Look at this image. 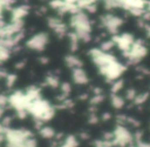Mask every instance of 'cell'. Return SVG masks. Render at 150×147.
<instances>
[{
	"instance_id": "obj_22",
	"label": "cell",
	"mask_w": 150,
	"mask_h": 147,
	"mask_svg": "<svg viewBox=\"0 0 150 147\" xmlns=\"http://www.w3.org/2000/svg\"><path fill=\"white\" fill-rule=\"evenodd\" d=\"M67 37H68V39H69V48H70L71 52H76L78 46H79V42H80L79 38L77 37V35L73 31L68 32Z\"/></svg>"
},
{
	"instance_id": "obj_34",
	"label": "cell",
	"mask_w": 150,
	"mask_h": 147,
	"mask_svg": "<svg viewBox=\"0 0 150 147\" xmlns=\"http://www.w3.org/2000/svg\"><path fill=\"white\" fill-rule=\"evenodd\" d=\"M136 96H137V92H136L135 89H129L125 91V98L127 100H129V101H134Z\"/></svg>"
},
{
	"instance_id": "obj_41",
	"label": "cell",
	"mask_w": 150,
	"mask_h": 147,
	"mask_svg": "<svg viewBox=\"0 0 150 147\" xmlns=\"http://www.w3.org/2000/svg\"><path fill=\"white\" fill-rule=\"evenodd\" d=\"M43 1H45V0H43Z\"/></svg>"
},
{
	"instance_id": "obj_4",
	"label": "cell",
	"mask_w": 150,
	"mask_h": 147,
	"mask_svg": "<svg viewBox=\"0 0 150 147\" xmlns=\"http://www.w3.org/2000/svg\"><path fill=\"white\" fill-rule=\"evenodd\" d=\"M30 105L24 91H15L8 96V106H11L17 113L19 118H25L28 115V107Z\"/></svg>"
},
{
	"instance_id": "obj_15",
	"label": "cell",
	"mask_w": 150,
	"mask_h": 147,
	"mask_svg": "<svg viewBox=\"0 0 150 147\" xmlns=\"http://www.w3.org/2000/svg\"><path fill=\"white\" fill-rule=\"evenodd\" d=\"M30 13V6L27 4H22L11 9V21H24Z\"/></svg>"
},
{
	"instance_id": "obj_38",
	"label": "cell",
	"mask_w": 150,
	"mask_h": 147,
	"mask_svg": "<svg viewBox=\"0 0 150 147\" xmlns=\"http://www.w3.org/2000/svg\"><path fill=\"white\" fill-rule=\"evenodd\" d=\"M146 11H149V13H150V0H148L147 6H146Z\"/></svg>"
},
{
	"instance_id": "obj_8",
	"label": "cell",
	"mask_w": 150,
	"mask_h": 147,
	"mask_svg": "<svg viewBox=\"0 0 150 147\" xmlns=\"http://www.w3.org/2000/svg\"><path fill=\"white\" fill-rule=\"evenodd\" d=\"M125 70H127V67L122 63L119 62L118 60H116L114 62L110 63L109 65H107V66L99 69L98 71L107 81L112 82V81L120 78V76L125 73Z\"/></svg>"
},
{
	"instance_id": "obj_30",
	"label": "cell",
	"mask_w": 150,
	"mask_h": 147,
	"mask_svg": "<svg viewBox=\"0 0 150 147\" xmlns=\"http://www.w3.org/2000/svg\"><path fill=\"white\" fill-rule=\"evenodd\" d=\"M103 101H104V95H103V93L94 94V96H93L90 100L92 105H99V104H101Z\"/></svg>"
},
{
	"instance_id": "obj_9",
	"label": "cell",
	"mask_w": 150,
	"mask_h": 147,
	"mask_svg": "<svg viewBox=\"0 0 150 147\" xmlns=\"http://www.w3.org/2000/svg\"><path fill=\"white\" fill-rule=\"evenodd\" d=\"M88 56H90L91 60H92V62L94 63L98 70L117 60L114 55L110 54L108 52H104L100 48H94L90 50H88Z\"/></svg>"
},
{
	"instance_id": "obj_19",
	"label": "cell",
	"mask_w": 150,
	"mask_h": 147,
	"mask_svg": "<svg viewBox=\"0 0 150 147\" xmlns=\"http://www.w3.org/2000/svg\"><path fill=\"white\" fill-rule=\"evenodd\" d=\"M110 103L114 109H121L125 105V99L118 94H111Z\"/></svg>"
},
{
	"instance_id": "obj_37",
	"label": "cell",
	"mask_w": 150,
	"mask_h": 147,
	"mask_svg": "<svg viewBox=\"0 0 150 147\" xmlns=\"http://www.w3.org/2000/svg\"><path fill=\"white\" fill-rule=\"evenodd\" d=\"M40 63H42V64H46V63L48 62V59L46 58V57H41V58L39 59Z\"/></svg>"
},
{
	"instance_id": "obj_27",
	"label": "cell",
	"mask_w": 150,
	"mask_h": 147,
	"mask_svg": "<svg viewBox=\"0 0 150 147\" xmlns=\"http://www.w3.org/2000/svg\"><path fill=\"white\" fill-rule=\"evenodd\" d=\"M11 50H13L2 45V44H0V63H3L8 60L9 57H11Z\"/></svg>"
},
{
	"instance_id": "obj_32",
	"label": "cell",
	"mask_w": 150,
	"mask_h": 147,
	"mask_svg": "<svg viewBox=\"0 0 150 147\" xmlns=\"http://www.w3.org/2000/svg\"><path fill=\"white\" fill-rule=\"evenodd\" d=\"M17 75L13 74V73H11V74H6V76H5V81H6V85L8 87H11L13 85L16 83V81H17Z\"/></svg>"
},
{
	"instance_id": "obj_31",
	"label": "cell",
	"mask_w": 150,
	"mask_h": 147,
	"mask_svg": "<svg viewBox=\"0 0 150 147\" xmlns=\"http://www.w3.org/2000/svg\"><path fill=\"white\" fill-rule=\"evenodd\" d=\"M94 147H115V146L112 144V142H111V141H108V140H105V139H102V140H97V141H95Z\"/></svg>"
},
{
	"instance_id": "obj_3",
	"label": "cell",
	"mask_w": 150,
	"mask_h": 147,
	"mask_svg": "<svg viewBox=\"0 0 150 147\" xmlns=\"http://www.w3.org/2000/svg\"><path fill=\"white\" fill-rule=\"evenodd\" d=\"M28 114H30L34 118L36 124L41 126L44 122L50 121L54 118L56 114V108L47 100L41 97L30 103L28 107Z\"/></svg>"
},
{
	"instance_id": "obj_35",
	"label": "cell",
	"mask_w": 150,
	"mask_h": 147,
	"mask_svg": "<svg viewBox=\"0 0 150 147\" xmlns=\"http://www.w3.org/2000/svg\"><path fill=\"white\" fill-rule=\"evenodd\" d=\"M88 119H90L88 121H90L91 124H97V122H98V120H99V118L95 113H92L90 115V117H88Z\"/></svg>"
},
{
	"instance_id": "obj_12",
	"label": "cell",
	"mask_w": 150,
	"mask_h": 147,
	"mask_svg": "<svg viewBox=\"0 0 150 147\" xmlns=\"http://www.w3.org/2000/svg\"><path fill=\"white\" fill-rule=\"evenodd\" d=\"M112 40L114 41L115 46H116L122 54H125V53L129 52V48H132L134 41H135V37H134L131 33L125 32V33L113 35Z\"/></svg>"
},
{
	"instance_id": "obj_21",
	"label": "cell",
	"mask_w": 150,
	"mask_h": 147,
	"mask_svg": "<svg viewBox=\"0 0 150 147\" xmlns=\"http://www.w3.org/2000/svg\"><path fill=\"white\" fill-rule=\"evenodd\" d=\"M78 144H79L78 139L74 135H68L64 140L61 141L57 147H77Z\"/></svg>"
},
{
	"instance_id": "obj_29",
	"label": "cell",
	"mask_w": 150,
	"mask_h": 147,
	"mask_svg": "<svg viewBox=\"0 0 150 147\" xmlns=\"http://www.w3.org/2000/svg\"><path fill=\"white\" fill-rule=\"evenodd\" d=\"M114 46H115V43H114V41L112 40V38H111V39H109V40H104V41L100 44L101 50H104V52H108V53H110V50H112Z\"/></svg>"
},
{
	"instance_id": "obj_25",
	"label": "cell",
	"mask_w": 150,
	"mask_h": 147,
	"mask_svg": "<svg viewBox=\"0 0 150 147\" xmlns=\"http://www.w3.org/2000/svg\"><path fill=\"white\" fill-rule=\"evenodd\" d=\"M7 106H8V96L0 94V119L3 118Z\"/></svg>"
},
{
	"instance_id": "obj_13",
	"label": "cell",
	"mask_w": 150,
	"mask_h": 147,
	"mask_svg": "<svg viewBox=\"0 0 150 147\" xmlns=\"http://www.w3.org/2000/svg\"><path fill=\"white\" fill-rule=\"evenodd\" d=\"M48 28L56 34L58 37L63 38L68 34V26L61 18L50 17L47 19Z\"/></svg>"
},
{
	"instance_id": "obj_24",
	"label": "cell",
	"mask_w": 150,
	"mask_h": 147,
	"mask_svg": "<svg viewBox=\"0 0 150 147\" xmlns=\"http://www.w3.org/2000/svg\"><path fill=\"white\" fill-rule=\"evenodd\" d=\"M60 89H61V97H60V101H62V100L66 99V98H68L69 94L71 93V91H72V87H71V85L69 82H62L60 85Z\"/></svg>"
},
{
	"instance_id": "obj_18",
	"label": "cell",
	"mask_w": 150,
	"mask_h": 147,
	"mask_svg": "<svg viewBox=\"0 0 150 147\" xmlns=\"http://www.w3.org/2000/svg\"><path fill=\"white\" fill-rule=\"evenodd\" d=\"M38 133H39L40 137H42L43 139H46V140H50V139H52L56 136V131L52 126H43V124L38 128Z\"/></svg>"
},
{
	"instance_id": "obj_6",
	"label": "cell",
	"mask_w": 150,
	"mask_h": 147,
	"mask_svg": "<svg viewBox=\"0 0 150 147\" xmlns=\"http://www.w3.org/2000/svg\"><path fill=\"white\" fill-rule=\"evenodd\" d=\"M148 54V48L145 45L143 40L140 39H135L132 48H129V52L125 53L123 57L129 61V63L131 64H137V63L141 62Z\"/></svg>"
},
{
	"instance_id": "obj_20",
	"label": "cell",
	"mask_w": 150,
	"mask_h": 147,
	"mask_svg": "<svg viewBox=\"0 0 150 147\" xmlns=\"http://www.w3.org/2000/svg\"><path fill=\"white\" fill-rule=\"evenodd\" d=\"M125 0H103V5L107 11L116 9H123Z\"/></svg>"
},
{
	"instance_id": "obj_7",
	"label": "cell",
	"mask_w": 150,
	"mask_h": 147,
	"mask_svg": "<svg viewBox=\"0 0 150 147\" xmlns=\"http://www.w3.org/2000/svg\"><path fill=\"white\" fill-rule=\"evenodd\" d=\"M125 20L121 17L113 13H106L103 15L100 18V25L102 28H104L109 34L111 35H116L118 34V31L122 27Z\"/></svg>"
},
{
	"instance_id": "obj_2",
	"label": "cell",
	"mask_w": 150,
	"mask_h": 147,
	"mask_svg": "<svg viewBox=\"0 0 150 147\" xmlns=\"http://www.w3.org/2000/svg\"><path fill=\"white\" fill-rule=\"evenodd\" d=\"M69 25L80 41L88 42L92 39L93 25L90 17L84 11H78L77 13H72L69 20Z\"/></svg>"
},
{
	"instance_id": "obj_39",
	"label": "cell",
	"mask_w": 150,
	"mask_h": 147,
	"mask_svg": "<svg viewBox=\"0 0 150 147\" xmlns=\"http://www.w3.org/2000/svg\"><path fill=\"white\" fill-rule=\"evenodd\" d=\"M147 36L150 37V27H147Z\"/></svg>"
},
{
	"instance_id": "obj_23",
	"label": "cell",
	"mask_w": 150,
	"mask_h": 147,
	"mask_svg": "<svg viewBox=\"0 0 150 147\" xmlns=\"http://www.w3.org/2000/svg\"><path fill=\"white\" fill-rule=\"evenodd\" d=\"M44 83H45L47 87H52V89H57V87H59L61 85L59 77L54 74H48L47 76L45 77V81H44Z\"/></svg>"
},
{
	"instance_id": "obj_1",
	"label": "cell",
	"mask_w": 150,
	"mask_h": 147,
	"mask_svg": "<svg viewBox=\"0 0 150 147\" xmlns=\"http://www.w3.org/2000/svg\"><path fill=\"white\" fill-rule=\"evenodd\" d=\"M6 147H38L33 133L28 129L8 128L4 135Z\"/></svg>"
},
{
	"instance_id": "obj_33",
	"label": "cell",
	"mask_w": 150,
	"mask_h": 147,
	"mask_svg": "<svg viewBox=\"0 0 150 147\" xmlns=\"http://www.w3.org/2000/svg\"><path fill=\"white\" fill-rule=\"evenodd\" d=\"M15 1L16 0H0V9L4 11V9H11Z\"/></svg>"
},
{
	"instance_id": "obj_10",
	"label": "cell",
	"mask_w": 150,
	"mask_h": 147,
	"mask_svg": "<svg viewBox=\"0 0 150 147\" xmlns=\"http://www.w3.org/2000/svg\"><path fill=\"white\" fill-rule=\"evenodd\" d=\"M50 42V36L46 32H38L28 38L26 41V48L34 52H42L45 50Z\"/></svg>"
},
{
	"instance_id": "obj_11",
	"label": "cell",
	"mask_w": 150,
	"mask_h": 147,
	"mask_svg": "<svg viewBox=\"0 0 150 147\" xmlns=\"http://www.w3.org/2000/svg\"><path fill=\"white\" fill-rule=\"evenodd\" d=\"M147 3L148 0H125L123 9L134 17L142 18L146 11Z\"/></svg>"
},
{
	"instance_id": "obj_28",
	"label": "cell",
	"mask_w": 150,
	"mask_h": 147,
	"mask_svg": "<svg viewBox=\"0 0 150 147\" xmlns=\"http://www.w3.org/2000/svg\"><path fill=\"white\" fill-rule=\"evenodd\" d=\"M149 99V93L148 92H144L141 94H137V96L134 99V104L135 105H143L144 103L147 102V100Z\"/></svg>"
},
{
	"instance_id": "obj_14",
	"label": "cell",
	"mask_w": 150,
	"mask_h": 147,
	"mask_svg": "<svg viewBox=\"0 0 150 147\" xmlns=\"http://www.w3.org/2000/svg\"><path fill=\"white\" fill-rule=\"evenodd\" d=\"M71 77H72L73 82L77 85H88V81H90L88 73H86V71L84 70L82 67L72 69Z\"/></svg>"
},
{
	"instance_id": "obj_36",
	"label": "cell",
	"mask_w": 150,
	"mask_h": 147,
	"mask_svg": "<svg viewBox=\"0 0 150 147\" xmlns=\"http://www.w3.org/2000/svg\"><path fill=\"white\" fill-rule=\"evenodd\" d=\"M110 117H111V115L109 113H104L102 116V119L103 120H109L110 119Z\"/></svg>"
},
{
	"instance_id": "obj_16",
	"label": "cell",
	"mask_w": 150,
	"mask_h": 147,
	"mask_svg": "<svg viewBox=\"0 0 150 147\" xmlns=\"http://www.w3.org/2000/svg\"><path fill=\"white\" fill-rule=\"evenodd\" d=\"M65 64L68 68H70L71 70L72 69H75V68H79V67H82L83 63L82 61L78 58L77 56H75L73 54H70V55H67L65 57Z\"/></svg>"
},
{
	"instance_id": "obj_40",
	"label": "cell",
	"mask_w": 150,
	"mask_h": 147,
	"mask_svg": "<svg viewBox=\"0 0 150 147\" xmlns=\"http://www.w3.org/2000/svg\"><path fill=\"white\" fill-rule=\"evenodd\" d=\"M65 1H68V2H76L77 0H65Z\"/></svg>"
},
{
	"instance_id": "obj_17",
	"label": "cell",
	"mask_w": 150,
	"mask_h": 147,
	"mask_svg": "<svg viewBox=\"0 0 150 147\" xmlns=\"http://www.w3.org/2000/svg\"><path fill=\"white\" fill-rule=\"evenodd\" d=\"M24 92H25L26 97L29 100L30 103H31L32 101H34V100L41 98V89L38 87H36V85H30V87H27Z\"/></svg>"
},
{
	"instance_id": "obj_26",
	"label": "cell",
	"mask_w": 150,
	"mask_h": 147,
	"mask_svg": "<svg viewBox=\"0 0 150 147\" xmlns=\"http://www.w3.org/2000/svg\"><path fill=\"white\" fill-rule=\"evenodd\" d=\"M125 87V81L122 79L118 78L116 80L112 81L111 83V87H110V91H111V94H118L121 89H123Z\"/></svg>"
},
{
	"instance_id": "obj_5",
	"label": "cell",
	"mask_w": 150,
	"mask_h": 147,
	"mask_svg": "<svg viewBox=\"0 0 150 147\" xmlns=\"http://www.w3.org/2000/svg\"><path fill=\"white\" fill-rule=\"evenodd\" d=\"M111 142L115 147L131 146L134 142V135L125 126L118 124L112 132Z\"/></svg>"
}]
</instances>
